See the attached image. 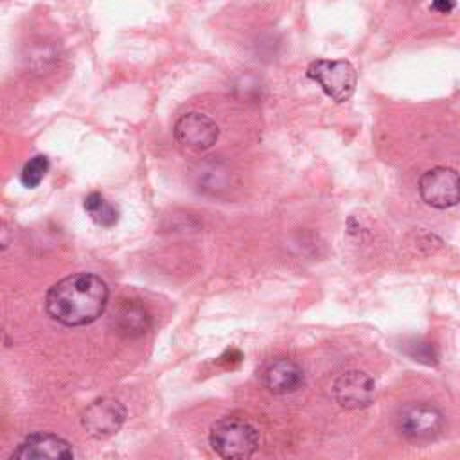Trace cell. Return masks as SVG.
I'll return each instance as SVG.
<instances>
[{"label":"cell","mask_w":460,"mask_h":460,"mask_svg":"<svg viewBox=\"0 0 460 460\" xmlns=\"http://www.w3.org/2000/svg\"><path fill=\"white\" fill-rule=\"evenodd\" d=\"M108 286L93 273H74L58 280L45 296L49 316L68 327L95 322L108 304Z\"/></svg>","instance_id":"1"},{"label":"cell","mask_w":460,"mask_h":460,"mask_svg":"<svg viewBox=\"0 0 460 460\" xmlns=\"http://www.w3.org/2000/svg\"><path fill=\"white\" fill-rule=\"evenodd\" d=\"M208 440L216 455L223 460H250L259 447L257 429L239 417L216 420L210 428Z\"/></svg>","instance_id":"2"},{"label":"cell","mask_w":460,"mask_h":460,"mask_svg":"<svg viewBox=\"0 0 460 460\" xmlns=\"http://www.w3.org/2000/svg\"><path fill=\"white\" fill-rule=\"evenodd\" d=\"M307 77L313 79L334 102L347 101L356 88V68L345 59H316L307 66Z\"/></svg>","instance_id":"3"},{"label":"cell","mask_w":460,"mask_h":460,"mask_svg":"<svg viewBox=\"0 0 460 460\" xmlns=\"http://www.w3.org/2000/svg\"><path fill=\"white\" fill-rule=\"evenodd\" d=\"M399 431L410 440H431L444 428L442 411L429 402H410L397 417Z\"/></svg>","instance_id":"4"},{"label":"cell","mask_w":460,"mask_h":460,"mask_svg":"<svg viewBox=\"0 0 460 460\" xmlns=\"http://www.w3.org/2000/svg\"><path fill=\"white\" fill-rule=\"evenodd\" d=\"M419 194L435 208H449L458 203V172L453 167L437 165L419 178Z\"/></svg>","instance_id":"5"},{"label":"cell","mask_w":460,"mask_h":460,"mask_svg":"<svg viewBox=\"0 0 460 460\" xmlns=\"http://www.w3.org/2000/svg\"><path fill=\"white\" fill-rule=\"evenodd\" d=\"M124 419L126 408L117 399L101 397L86 406L81 415V424L90 437L106 438L119 431Z\"/></svg>","instance_id":"6"},{"label":"cell","mask_w":460,"mask_h":460,"mask_svg":"<svg viewBox=\"0 0 460 460\" xmlns=\"http://www.w3.org/2000/svg\"><path fill=\"white\" fill-rule=\"evenodd\" d=\"M174 137L181 146L192 151H205L216 144L219 128L210 117L199 111H189L176 120Z\"/></svg>","instance_id":"7"},{"label":"cell","mask_w":460,"mask_h":460,"mask_svg":"<svg viewBox=\"0 0 460 460\" xmlns=\"http://www.w3.org/2000/svg\"><path fill=\"white\" fill-rule=\"evenodd\" d=\"M374 379L363 370H347L332 385V395L341 408L358 410L374 401Z\"/></svg>","instance_id":"8"},{"label":"cell","mask_w":460,"mask_h":460,"mask_svg":"<svg viewBox=\"0 0 460 460\" xmlns=\"http://www.w3.org/2000/svg\"><path fill=\"white\" fill-rule=\"evenodd\" d=\"M70 444L54 433H34L13 453L11 460H72Z\"/></svg>","instance_id":"9"},{"label":"cell","mask_w":460,"mask_h":460,"mask_svg":"<svg viewBox=\"0 0 460 460\" xmlns=\"http://www.w3.org/2000/svg\"><path fill=\"white\" fill-rule=\"evenodd\" d=\"M304 383V372L298 363L288 358H277L262 370V385L273 394H291Z\"/></svg>","instance_id":"10"},{"label":"cell","mask_w":460,"mask_h":460,"mask_svg":"<svg viewBox=\"0 0 460 460\" xmlns=\"http://www.w3.org/2000/svg\"><path fill=\"white\" fill-rule=\"evenodd\" d=\"M113 320H115L119 332H124L126 336L144 334L151 323L147 311L133 300L120 302V305L113 313Z\"/></svg>","instance_id":"11"},{"label":"cell","mask_w":460,"mask_h":460,"mask_svg":"<svg viewBox=\"0 0 460 460\" xmlns=\"http://www.w3.org/2000/svg\"><path fill=\"white\" fill-rule=\"evenodd\" d=\"M84 210L101 226H111L119 219V210L110 201H106L99 192H90L84 198Z\"/></svg>","instance_id":"12"},{"label":"cell","mask_w":460,"mask_h":460,"mask_svg":"<svg viewBox=\"0 0 460 460\" xmlns=\"http://www.w3.org/2000/svg\"><path fill=\"white\" fill-rule=\"evenodd\" d=\"M47 171H49V158L45 155H36L23 165L22 176H20L22 183L29 189H34L36 185H40Z\"/></svg>","instance_id":"13"},{"label":"cell","mask_w":460,"mask_h":460,"mask_svg":"<svg viewBox=\"0 0 460 460\" xmlns=\"http://www.w3.org/2000/svg\"><path fill=\"white\" fill-rule=\"evenodd\" d=\"M453 7H455V2H446V0H438L431 4V9L438 13H449Z\"/></svg>","instance_id":"14"},{"label":"cell","mask_w":460,"mask_h":460,"mask_svg":"<svg viewBox=\"0 0 460 460\" xmlns=\"http://www.w3.org/2000/svg\"><path fill=\"white\" fill-rule=\"evenodd\" d=\"M9 241H11V230L4 223H0V250L5 248Z\"/></svg>","instance_id":"15"}]
</instances>
